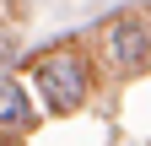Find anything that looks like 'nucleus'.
<instances>
[{
  "instance_id": "nucleus-1",
  "label": "nucleus",
  "mask_w": 151,
  "mask_h": 146,
  "mask_svg": "<svg viewBox=\"0 0 151 146\" xmlns=\"http://www.w3.org/2000/svg\"><path fill=\"white\" fill-rule=\"evenodd\" d=\"M38 87H43V103L54 108V114H70V108H81L86 103V60H81V49H54L38 60Z\"/></svg>"
},
{
  "instance_id": "nucleus-2",
  "label": "nucleus",
  "mask_w": 151,
  "mask_h": 146,
  "mask_svg": "<svg viewBox=\"0 0 151 146\" xmlns=\"http://www.w3.org/2000/svg\"><path fill=\"white\" fill-rule=\"evenodd\" d=\"M103 54L113 60V70H140L151 65V22L146 16H119L108 33H103Z\"/></svg>"
},
{
  "instance_id": "nucleus-3",
  "label": "nucleus",
  "mask_w": 151,
  "mask_h": 146,
  "mask_svg": "<svg viewBox=\"0 0 151 146\" xmlns=\"http://www.w3.org/2000/svg\"><path fill=\"white\" fill-rule=\"evenodd\" d=\"M32 124V103H27V87L16 76H0V130H27Z\"/></svg>"
},
{
  "instance_id": "nucleus-4",
  "label": "nucleus",
  "mask_w": 151,
  "mask_h": 146,
  "mask_svg": "<svg viewBox=\"0 0 151 146\" xmlns=\"http://www.w3.org/2000/svg\"><path fill=\"white\" fill-rule=\"evenodd\" d=\"M6 60H11V33L0 27V65H6Z\"/></svg>"
},
{
  "instance_id": "nucleus-5",
  "label": "nucleus",
  "mask_w": 151,
  "mask_h": 146,
  "mask_svg": "<svg viewBox=\"0 0 151 146\" xmlns=\"http://www.w3.org/2000/svg\"><path fill=\"white\" fill-rule=\"evenodd\" d=\"M0 146H6V141H0Z\"/></svg>"
}]
</instances>
